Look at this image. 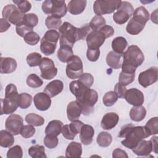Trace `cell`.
Listing matches in <instances>:
<instances>
[{
    "label": "cell",
    "instance_id": "51",
    "mask_svg": "<svg viewBox=\"0 0 158 158\" xmlns=\"http://www.w3.org/2000/svg\"><path fill=\"white\" fill-rule=\"evenodd\" d=\"M61 132H62L63 136L67 139L72 140L75 138V137L77 135V134L73 131V130L71 128L70 125H64Z\"/></svg>",
    "mask_w": 158,
    "mask_h": 158
},
{
    "label": "cell",
    "instance_id": "32",
    "mask_svg": "<svg viewBox=\"0 0 158 158\" xmlns=\"http://www.w3.org/2000/svg\"><path fill=\"white\" fill-rule=\"evenodd\" d=\"M14 143V138L7 130L0 131V146L3 148H10Z\"/></svg>",
    "mask_w": 158,
    "mask_h": 158
},
{
    "label": "cell",
    "instance_id": "15",
    "mask_svg": "<svg viewBox=\"0 0 158 158\" xmlns=\"http://www.w3.org/2000/svg\"><path fill=\"white\" fill-rule=\"evenodd\" d=\"M124 98L128 104L134 106H141L144 101L143 93L137 88H130L127 90Z\"/></svg>",
    "mask_w": 158,
    "mask_h": 158
},
{
    "label": "cell",
    "instance_id": "34",
    "mask_svg": "<svg viewBox=\"0 0 158 158\" xmlns=\"http://www.w3.org/2000/svg\"><path fill=\"white\" fill-rule=\"evenodd\" d=\"M27 123L35 127L41 126L44 123V119L41 115L35 113L28 114L25 118Z\"/></svg>",
    "mask_w": 158,
    "mask_h": 158
},
{
    "label": "cell",
    "instance_id": "46",
    "mask_svg": "<svg viewBox=\"0 0 158 158\" xmlns=\"http://www.w3.org/2000/svg\"><path fill=\"white\" fill-rule=\"evenodd\" d=\"M23 39H24V41L27 44L31 46H34V45H36L40 41V37L37 33L33 31H31L28 32L24 36Z\"/></svg>",
    "mask_w": 158,
    "mask_h": 158
},
{
    "label": "cell",
    "instance_id": "14",
    "mask_svg": "<svg viewBox=\"0 0 158 158\" xmlns=\"http://www.w3.org/2000/svg\"><path fill=\"white\" fill-rule=\"evenodd\" d=\"M106 38L104 34L100 30L91 31L86 38L88 49H99Z\"/></svg>",
    "mask_w": 158,
    "mask_h": 158
},
{
    "label": "cell",
    "instance_id": "28",
    "mask_svg": "<svg viewBox=\"0 0 158 158\" xmlns=\"http://www.w3.org/2000/svg\"><path fill=\"white\" fill-rule=\"evenodd\" d=\"M57 57L62 62H68L73 56L72 48L68 45H61L57 51Z\"/></svg>",
    "mask_w": 158,
    "mask_h": 158
},
{
    "label": "cell",
    "instance_id": "47",
    "mask_svg": "<svg viewBox=\"0 0 158 158\" xmlns=\"http://www.w3.org/2000/svg\"><path fill=\"white\" fill-rule=\"evenodd\" d=\"M22 149L19 145H15L12 148H10L7 152V158H22Z\"/></svg>",
    "mask_w": 158,
    "mask_h": 158
},
{
    "label": "cell",
    "instance_id": "45",
    "mask_svg": "<svg viewBox=\"0 0 158 158\" xmlns=\"http://www.w3.org/2000/svg\"><path fill=\"white\" fill-rule=\"evenodd\" d=\"M27 62L30 67L39 66L42 59L41 55L38 52H32L27 57Z\"/></svg>",
    "mask_w": 158,
    "mask_h": 158
},
{
    "label": "cell",
    "instance_id": "42",
    "mask_svg": "<svg viewBox=\"0 0 158 158\" xmlns=\"http://www.w3.org/2000/svg\"><path fill=\"white\" fill-rule=\"evenodd\" d=\"M135 78V73H127L122 71L118 77L119 83L123 86H126L131 83L134 81Z\"/></svg>",
    "mask_w": 158,
    "mask_h": 158
},
{
    "label": "cell",
    "instance_id": "43",
    "mask_svg": "<svg viewBox=\"0 0 158 158\" xmlns=\"http://www.w3.org/2000/svg\"><path fill=\"white\" fill-rule=\"evenodd\" d=\"M118 96L116 93L113 91L107 92L102 98L103 104L107 107L113 106L117 101Z\"/></svg>",
    "mask_w": 158,
    "mask_h": 158
},
{
    "label": "cell",
    "instance_id": "44",
    "mask_svg": "<svg viewBox=\"0 0 158 158\" xmlns=\"http://www.w3.org/2000/svg\"><path fill=\"white\" fill-rule=\"evenodd\" d=\"M19 94L15 85L10 83L6 86L5 89V98L12 99L19 101Z\"/></svg>",
    "mask_w": 158,
    "mask_h": 158
},
{
    "label": "cell",
    "instance_id": "13",
    "mask_svg": "<svg viewBox=\"0 0 158 158\" xmlns=\"http://www.w3.org/2000/svg\"><path fill=\"white\" fill-rule=\"evenodd\" d=\"M5 127L6 130L13 135H18L20 134L23 127V120L19 115H10L6 120Z\"/></svg>",
    "mask_w": 158,
    "mask_h": 158
},
{
    "label": "cell",
    "instance_id": "41",
    "mask_svg": "<svg viewBox=\"0 0 158 158\" xmlns=\"http://www.w3.org/2000/svg\"><path fill=\"white\" fill-rule=\"evenodd\" d=\"M106 20L102 15H95L89 22V27L93 30H99L101 27L106 25Z\"/></svg>",
    "mask_w": 158,
    "mask_h": 158
},
{
    "label": "cell",
    "instance_id": "5",
    "mask_svg": "<svg viewBox=\"0 0 158 158\" xmlns=\"http://www.w3.org/2000/svg\"><path fill=\"white\" fill-rule=\"evenodd\" d=\"M78 28L74 27L69 22H64L59 28L60 46L68 45L72 48L75 42L78 41Z\"/></svg>",
    "mask_w": 158,
    "mask_h": 158
},
{
    "label": "cell",
    "instance_id": "21",
    "mask_svg": "<svg viewBox=\"0 0 158 158\" xmlns=\"http://www.w3.org/2000/svg\"><path fill=\"white\" fill-rule=\"evenodd\" d=\"M1 115L14 113L19 107L18 101L12 99L4 98L1 99Z\"/></svg>",
    "mask_w": 158,
    "mask_h": 158
},
{
    "label": "cell",
    "instance_id": "58",
    "mask_svg": "<svg viewBox=\"0 0 158 158\" xmlns=\"http://www.w3.org/2000/svg\"><path fill=\"white\" fill-rule=\"evenodd\" d=\"M99 30L104 34V35L106 36V37L107 38H110L111 36H113V35L114 33V28L110 25H105L104 26L101 27Z\"/></svg>",
    "mask_w": 158,
    "mask_h": 158
},
{
    "label": "cell",
    "instance_id": "27",
    "mask_svg": "<svg viewBox=\"0 0 158 158\" xmlns=\"http://www.w3.org/2000/svg\"><path fill=\"white\" fill-rule=\"evenodd\" d=\"M82 154L81 144L79 143L72 141L67 146L65 151L66 157H80Z\"/></svg>",
    "mask_w": 158,
    "mask_h": 158
},
{
    "label": "cell",
    "instance_id": "17",
    "mask_svg": "<svg viewBox=\"0 0 158 158\" xmlns=\"http://www.w3.org/2000/svg\"><path fill=\"white\" fill-rule=\"evenodd\" d=\"M118 120L119 117L116 113L109 112L102 117L101 126L104 130H111L117 125Z\"/></svg>",
    "mask_w": 158,
    "mask_h": 158
},
{
    "label": "cell",
    "instance_id": "30",
    "mask_svg": "<svg viewBox=\"0 0 158 158\" xmlns=\"http://www.w3.org/2000/svg\"><path fill=\"white\" fill-rule=\"evenodd\" d=\"M57 43L53 41L46 40L43 38L41 40L40 50L44 55L49 56L54 53Z\"/></svg>",
    "mask_w": 158,
    "mask_h": 158
},
{
    "label": "cell",
    "instance_id": "2",
    "mask_svg": "<svg viewBox=\"0 0 158 158\" xmlns=\"http://www.w3.org/2000/svg\"><path fill=\"white\" fill-rule=\"evenodd\" d=\"M149 136V135L144 127H134L131 123L122 127L118 135L119 138H125V139L122 141L121 143L130 149L135 148L141 140Z\"/></svg>",
    "mask_w": 158,
    "mask_h": 158
},
{
    "label": "cell",
    "instance_id": "19",
    "mask_svg": "<svg viewBox=\"0 0 158 158\" xmlns=\"http://www.w3.org/2000/svg\"><path fill=\"white\" fill-rule=\"evenodd\" d=\"M81 114V107L77 100L69 103L67 107V115L69 120L72 122L78 120Z\"/></svg>",
    "mask_w": 158,
    "mask_h": 158
},
{
    "label": "cell",
    "instance_id": "54",
    "mask_svg": "<svg viewBox=\"0 0 158 158\" xmlns=\"http://www.w3.org/2000/svg\"><path fill=\"white\" fill-rule=\"evenodd\" d=\"M16 32L19 36L24 38V36L30 31H33V29L28 27L23 23L20 22L19 25L16 26Z\"/></svg>",
    "mask_w": 158,
    "mask_h": 158
},
{
    "label": "cell",
    "instance_id": "60",
    "mask_svg": "<svg viewBox=\"0 0 158 158\" xmlns=\"http://www.w3.org/2000/svg\"><path fill=\"white\" fill-rule=\"evenodd\" d=\"M10 27V23L8 20L4 18L0 19V32L3 33L7 31Z\"/></svg>",
    "mask_w": 158,
    "mask_h": 158
},
{
    "label": "cell",
    "instance_id": "50",
    "mask_svg": "<svg viewBox=\"0 0 158 158\" xmlns=\"http://www.w3.org/2000/svg\"><path fill=\"white\" fill-rule=\"evenodd\" d=\"M78 80L86 86L90 88L94 82V77L89 73H84L78 78Z\"/></svg>",
    "mask_w": 158,
    "mask_h": 158
},
{
    "label": "cell",
    "instance_id": "12",
    "mask_svg": "<svg viewBox=\"0 0 158 158\" xmlns=\"http://www.w3.org/2000/svg\"><path fill=\"white\" fill-rule=\"evenodd\" d=\"M158 69L157 67H151L141 72L138 76V82L141 86L146 88L157 81Z\"/></svg>",
    "mask_w": 158,
    "mask_h": 158
},
{
    "label": "cell",
    "instance_id": "53",
    "mask_svg": "<svg viewBox=\"0 0 158 158\" xmlns=\"http://www.w3.org/2000/svg\"><path fill=\"white\" fill-rule=\"evenodd\" d=\"M43 38L57 43L60 38V34L56 30H49L46 32Z\"/></svg>",
    "mask_w": 158,
    "mask_h": 158
},
{
    "label": "cell",
    "instance_id": "3",
    "mask_svg": "<svg viewBox=\"0 0 158 158\" xmlns=\"http://www.w3.org/2000/svg\"><path fill=\"white\" fill-rule=\"evenodd\" d=\"M144 60V56L140 48L136 45H131L123 54L122 71L135 73L136 68L142 64Z\"/></svg>",
    "mask_w": 158,
    "mask_h": 158
},
{
    "label": "cell",
    "instance_id": "40",
    "mask_svg": "<svg viewBox=\"0 0 158 158\" xmlns=\"http://www.w3.org/2000/svg\"><path fill=\"white\" fill-rule=\"evenodd\" d=\"M27 84L29 87L36 88L41 86L43 84V80L36 74H30L27 78Z\"/></svg>",
    "mask_w": 158,
    "mask_h": 158
},
{
    "label": "cell",
    "instance_id": "57",
    "mask_svg": "<svg viewBox=\"0 0 158 158\" xmlns=\"http://www.w3.org/2000/svg\"><path fill=\"white\" fill-rule=\"evenodd\" d=\"M127 88L125 86L121 85L119 82L117 83L114 87V92L119 98H124L127 91Z\"/></svg>",
    "mask_w": 158,
    "mask_h": 158
},
{
    "label": "cell",
    "instance_id": "35",
    "mask_svg": "<svg viewBox=\"0 0 158 158\" xmlns=\"http://www.w3.org/2000/svg\"><path fill=\"white\" fill-rule=\"evenodd\" d=\"M149 136L156 135L158 133V118L157 117L149 119L144 127Z\"/></svg>",
    "mask_w": 158,
    "mask_h": 158
},
{
    "label": "cell",
    "instance_id": "39",
    "mask_svg": "<svg viewBox=\"0 0 158 158\" xmlns=\"http://www.w3.org/2000/svg\"><path fill=\"white\" fill-rule=\"evenodd\" d=\"M32 102V96L27 93H22L19 94V107L21 109H27L29 107Z\"/></svg>",
    "mask_w": 158,
    "mask_h": 158
},
{
    "label": "cell",
    "instance_id": "11",
    "mask_svg": "<svg viewBox=\"0 0 158 158\" xmlns=\"http://www.w3.org/2000/svg\"><path fill=\"white\" fill-rule=\"evenodd\" d=\"M41 77L45 80L54 78L57 73V69L55 67L53 60L48 57H43L39 65Z\"/></svg>",
    "mask_w": 158,
    "mask_h": 158
},
{
    "label": "cell",
    "instance_id": "36",
    "mask_svg": "<svg viewBox=\"0 0 158 158\" xmlns=\"http://www.w3.org/2000/svg\"><path fill=\"white\" fill-rule=\"evenodd\" d=\"M112 138L110 133L106 131H102L97 136L96 141L99 146L101 147H107L112 143Z\"/></svg>",
    "mask_w": 158,
    "mask_h": 158
},
{
    "label": "cell",
    "instance_id": "38",
    "mask_svg": "<svg viewBox=\"0 0 158 158\" xmlns=\"http://www.w3.org/2000/svg\"><path fill=\"white\" fill-rule=\"evenodd\" d=\"M24 25L28 27L33 29V27L36 26L38 23V18L37 15L33 13L25 14L22 22Z\"/></svg>",
    "mask_w": 158,
    "mask_h": 158
},
{
    "label": "cell",
    "instance_id": "8",
    "mask_svg": "<svg viewBox=\"0 0 158 158\" xmlns=\"http://www.w3.org/2000/svg\"><path fill=\"white\" fill-rule=\"evenodd\" d=\"M134 12V9L131 4L127 1H122L117 11L113 15L114 21L119 25L126 23Z\"/></svg>",
    "mask_w": 158,
    "mask_h": 158
},
{
    "label": "cell",
    "instance_id": "10",
    "mask_svg": "<svg viewBox=\"0 0 158 158\" xmlns=\"http://www.w3.org/2000/svg\"><path fill=\"white\" fill-rule=\"evenodd\" d=\"M24 15L23 13L13 4L6 5L4 7L2 12V18L16 26L22 22Z\"/></svg>",
    "mask_w": 158,
    "mask_h": 158
},
{
    "label": "cell",
    "instance_id": "29",
    "mask_svg": "<svg viewBox=\"0 0 158 158\" xmlns=\"http://www.w3.org/2000/svg\"><path fill=\"white\" fill-rule=\"evenodd\" d=\"M146 115V110L144 107L142 106H134L130 111V118L135 122H140L143 120Z\"/></svg>",
    "mask_w": 158,
    "mask_h": 158
},
{
    "label": "cell",
    "instance_id": "55",
    "mask_svg": "<svg viewBox=\"0 0 158 158\" xmlns=\"http://www.w3.org/2000/svg\"><path fill=\"white\" fill-rule=\"evenodd\" d=\"M90 32H91V28L89 24H86L85 25L78 28V40H85Z\"/></svg>",
    "mask_w": 158,
    "mask_h": 158
},
{
    "label": "cell",
    "instance_id": "23",
    "mask_svg": "<svg viewBox=\"0 0 158 158\" xmlns=\"http://www.w3.org/2000/svg\"><path fill=\"white\" fill-rule=\"evenodd\" d=\"M1 60V73H10L14 72L17 66L16 60L12 57H2L0 59Z\"/></svg>",
    "mask_w": 158,
    "mask_h": 158
},
{
    "label": "cell",
    "instance_id": "9",
    "mask_svg": "<svg viewBox=\"0 0 158 158\" xmlns=\"http://www.w3.org/2000/svg\"><path fill=\"white\" fill-rule=\"evenodd\" d=\"M83 67L81 59L73 55L67 62L66 67L67 76L72 80L78 78L83 73Z\"/></svg>",
    "mask_w": 158,
    "mask_h": 158
},
{
    "label": "cell",
    "instance_id": "37",
    "mask_svg": "<svg viewBox=\"0 0 158 158\" xmlns=\"http://www.w3.org/2000/svg\"><path fill=\"white\" fill-rule=\"evenodd\" d=\"M45 25L48 29H57L62 25L60 18L50 15L45 20Z\"/></svg>",
    "mask_w": 158,
    "mask_h": 158
},
{
    "label": "cell",
    "instance_id": "6",
    "mask_svg": "<svg viewBox=\"0 0 158 158\" xmlns=\"http://www.w3.org/2000/svg\"><path fill=\"white\" fill-rule=\"evenodd\" d=\"M42 10L46 14L63 17L65 15L67 7L65 1L46 0L42 4Z\"/></svg>",
    "mask_w": 158,
    "mask_h": 158
},
{
    "label": "cell",
    "instance_id": "33",
    "mask_svg": "<svg viewBox=\"0 0 158 158\" xmlns=\"http://www.w3.org/2000/svg\"><path fill=\"white\" fill-rule=\"evenodd\" d=\"M28 154L32 158H46L44 147L42 145L35 144L28 149Z\"/></svg>",
    "mask_w": 158,
    "mask_h": 158
},
{
    "label": "cell",
    "instance_id": "20",
    "mask_svg": "<svg viewBox=\"0 0 158 158\" xmlns=\"http://www.w3.org/2000/svg\"><path fill=\"white\" fill-rule=\"evenodd\" d=\"M94 135V130L92 126L87 124H83L80 131V138L81 142L85 145H89L93 141V138Z\"/></svg>",
    "mask_w": 158,
    "mask_h": 158
},
{
    "label": "cell",
    "instance_id": "25",
    "mask_svg": "<svg viewBox=\"0 0 158 158\" xmlns=\"http://www.w3.org/2000/svg\"><path fill=\"white\" fill-rule=\"evenodd\" d=\"M86 3L85 0H72L68 4L67 10L73 15H78L84 11Z\"/></svg>",
    "mask_w": 158,
    "mask_h": 158
},
{
    "label": "cell",
    "instance_id": "62",
    "mask_svg": "<svg viewBox=\"0 0 158 158\" xmlns=\"http://www.w3.org/2000/svg\"><path fill=\"white\" fill-rule=\"evenodd\" d=\"M157 9H156V10L152 13L151 18L152 22H154L156 24H157Z\"/></svg>",
    "mask_w": 158,
    "mask_h": 158
},
{
    "label": "cell",
    "instance_id": "31",
    "mask_svg": "<svg viewBox=\"0 0 158 158\" xmlns=\"http://www.w3.org/2000/svg\"><path fill=\"white\" fill-rule=\"evenodd\" d=\"M127 46V41L122 36L116 37L112 41V48L113 51L118 54H123Z\"/></svg>",
    "mask_w": 158,
    "mask_h": 158
},
{
    "label": "cell",
    "instance_id": "59",
    "mask_svg": "<svg viewBox=\"0 0 158 158\" xmlns=\"http://www.w3.org/2000/svg\"><path fill=\"white\" fill-rule=\"evenodd\" d=\"M112 157L114 158H118V157H125L128 158V156L127 155V152L120 148H117L114 150L112 152Z\"/></svg>",
    "mask_w": 158,
    "mask_h": 158
},
{
    "label": "cell",
    "instance_id": "24",
    "mask_svg": "<svg viewBox=\"0 0 158 158\" xmlns=\"http://www.w3.org/2000/svg\"><path fill=\"white\" fill-rule=\"evenodd\" d=\"M132 151L138 156H148L152 151V143L150 140L147 141L143 139L135 148L132 149Z\"/></svg>",
    "mask_w": 158,
    "mask_h": 158
},
{
    "label": "cell",
    "instance_id": "61",
    "mask_svg": "<svg viewBox=\"0 0 158 158\" xmlns=\"http://www.w3.org/2000/svg\"><path fill=\"white\" fill-rule=\"evenodd\" d=\"M152 143V151L156 154H158V144H157V136H153L150 139Z\"/></svg>",
    "mask_w": 158,
    "mask_h": 158
},
{
    "label": "cell",
    "instance_id": "18",
    "mask_svg": "<svg viewBox=\"0 0 158 158\" xmlns=\"http://www.w3.org/2000/svg\"><path fill=\"white\" fill-rule=\"evenodd\" d=\"M64 88V84L59 80H54L49 83L44 89V92L50 98H53L61 93Z\"/></svg>",
    "mask_w": 158,
    "mask_h": 158
},
{
    "label": "cell",
    "instance_id": "48",
    "mask_svg": "<svg viewBox=\"0 0 158 158\" xmlns=\"http://www.w3.org/2000/svg\"><path fill=\"white\" fill-rule=\"evenodd\" d=\"M43 143L47 148L49 149H53L57 146L59 140L57 136L46 135L43 139Z\"/></svg>",
    "mask_w": 158,
    "mask_h": 158
},
{
    "label": "cell",
    "instance_id": "49",
    "mask_svg": "<svg viewBox=\"0 0 158 158\" xmlns=\"http://www.w3.org/2000/svg\"><path fill=\"white\" fill-rule=\"evenodd\" d=\"M13 2L17 6L18 9L23 14L28 12L31 8V3L27 0H13Z\"/></svg>",
    "mask_w": 158,
    "mask_h": 158
},
{
    "label": "cell",
    "instance_id": "1",
    "mask_svg": "<svg viewBox=\"0 0 158 158\" xmlns=\"http://www.w3.org/2000/svg\"><path fill=\"white\" fill-rule=\"evenodd\" d=\"M69 88L81 107V114L88 115L93 112L98 99L97 91L86 86L78 80L70 82Z\"/></svg>",
    "mask_w": 158,
    "mask_h": 158
},
{
    "label": "cell",
    "instance_id": "22",
    "mask_svg": "<svg viewBox=\"0 0 158 158\" xmlns=\"http://www.w3.org/2000/svg\"><path fill=\"white\" fill-rule=\"evenodd\" d=\"M123 54H118L114 51H110L106 57V62L109 67L114 69L121 68L122 64Z\"/></svg>",
    "mask_w": 158,
    "mask_h": 158
},
{
    "label": "cell",
    "instance_id": "52",
    "mask_svg": "<svg viewBox=\"0 0 158 158\" xmlns=\"http://www.w3.org/2000/svg\"><path fill=\"white\" fill-rule=\"evenodd\" d=\"M35 133V128L31 125H23L20 132V135L25 138L32 137Z\"/></svg>",
    "mask_w": 158,
    "mask_h": 158
},
{
    "label": "cell",
    "instance_id": "56",
    "mask_svg": "<svg viewBox=\"0 0 158 158\" xmlns=\"http://www.w3.org/2000/svg\"><path fill=\"white\" fill-rule=\"evenodd\" d=\"M100 56V50L93 49H88L86 52V57L89 61L96 62L99 57Z\"/></svg>",
    "mask_w": 158,
    "mask_h": 158
},
{
    "label": "cell",
    "instance_id": "7",
    "mask_svg": "<svg viewBox=\"0 0 158 158\" xmlns=\"http://www.w3.org/2000/svg\"><path fill=\"white\" fill-rule=\"evenodd\" d=\"M120 0H97L93 4V10L97 15L113 13L121 4Z\"/></svg>",
    "mask_w": 158,
    "mask_h": 158
},
{
    "label": "cell",
    "instance_id": "16",
    "mask_svg": "<svg viewBox=\"0 0 158 158\" xmlns=\"http://www.w3.org/2000/svg\"><path fill=\"white\" fill-rule=\"evenodd\" d=\"M33 102L36 108L41 111L47 110L51 105V98L44 92L36 94L33 98Z\"/></svg>",
    "mask_w": 158,
    "mask_h": 158
},
{
    "label": "cell",
    "instance_id": "4",
    "mask_svg": "<svg viewBox=\"0 0 158 158\" xmlns=\"http://www.w3.org/2000/svg\"><path fill=\"white\" fill-rule=\"evenodd\" d=\"M133 15L127 25L126 31L130 35H136L144 28L149 19V14L144 7L140 6L134 10Z\"/></svg>",
    "mask_w": 158,
    "mask_h": 158
},
{
    "label": "cell",
    "instance_id": "26",
    "mask_svg": "<svg viewBox=\"0 0 158 158\" xmlns=\"http://www.w3.org/2000/svg\"><path fill=\"white\" fill-rule=\"evenodd\" d=\"M63 123L58 120H53L49 122L45 129L46 135L58 136L60 134L63 127Z\"/></svg>",
    "mask_w": 158,
    "mask_h": 158
}]
</instances>
